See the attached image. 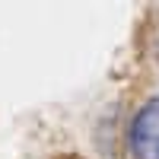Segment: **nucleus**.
<instances>
[{"label": "nucleus", "instance_id": "nucleus-1", "mask_svg": "<svg viewBox=\"0 0 159 159\" xmlns=\"http://www.w3.org/2000/svg\"><path fill=\"white\" fill-rule=\"evenodd\" d=\"M130 150L137 159H159V96L150 99L134 115L130 124Z\"/></svg>", "mask_w": 159, "mask_h": 159}, {"label": "nucleus", "instance_id": "nucleus-2", "mask_svg": "<svg viewBox=\"0 0 159 159\" xmlns=\"http://www.w3.org/2000/svg\"><path fill=\"white\" fill-rule=\"evenodd\" d=\"M54 159H83V156H76V153H61V156H54Z\"/></svg>", "mask_w": 159, "mask_h": 159}]
</instances>
